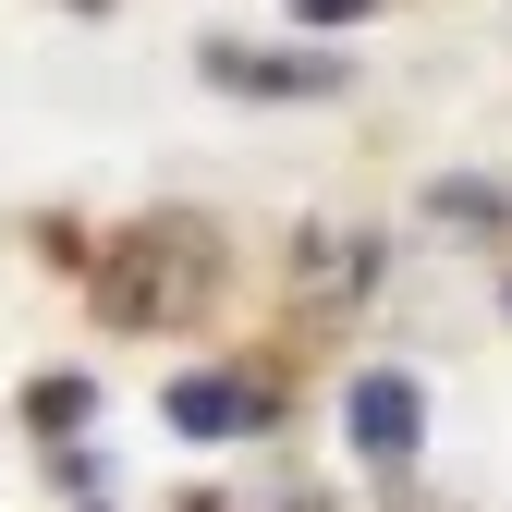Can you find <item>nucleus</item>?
Returning <instances> with one entry per match:
<instances>
[{
    "mask_svg": "<svg viewBox=\"0 0 512 512\" xmlns=\"http://www.w3.org/2000/svg\"><path fill=\"white\" fill-rule=\"evenodd\" d=\"M37 427L74 439V427H86V378H37Z\"/></svg>",
    "mask_w": 512,
    "mask_h": 512,
    "instance_id": "39448f33",
    "label": "nucleus"
},
{
    "mask_svg": "<svg viewBox=\"0 0 512 512\" xmlns=\"http://www.w3.org/2000/svg\"><path fill=\"white\" fill-rule=\"evenodd\" d=\"M293 13H305V25H354L366 0H293Z\"/></svg>",
    "mask_w": 512,
    "mask_h": 512,
    "instance_id": "423d86ee",
    "label": "nucleus"
},
{
    "mask_svg": "<svg viewBox=\"0 0 512 512\" xmlns=\"http://www.w3.org/2000/svg\"><path fill=\"white\" fill-rule=\"evenodd\" d=\"M98 305L122 317V330H183L196 305H220V232L196 208H147L98 256Z\"/></svg>",
    "mask_w": 512,
    "mask_h": 512,
    "instance_id": "f257e3e1",
    "label": "nucleus"
},
{
    "mask_svg": "<svg viewBox=\"0 0 512 512\" xmlns=\"http://www.w3.org/2000/svg\"><path fill=\"white\" fill-rule=\"evenodd\" d=\"M171 427H183V439H244V427H269V391L232 378V366H196V378L171 391Z\"/></svg>",
    "mask_w": 512,
    "mask_h": 512,
    "instance_id": "7ed1b4c3",
    "label": "nucleus"
},
{
    "mask_svg": "<svg viewBox=\"0 0 512 512\" xmlns=\"http://www.w3.org/2000/svg\"><path fill=\"white\" fill-rule=\"evenodd\" d=\"M196 61H208L220 86H244V98H317V86H330V61H293V49H232V37H208Z\"/></svg>",
    "mask_w": 512,
    "mask_h": 512,
    "instance_id": "20e7f679",
    "label": "nucleus"
},
{
    "mask_svg": "<svg viewBox=\"0 0 512 512\" xmlns=\"http://www.w3.org/2000/svg\"><path fill=\"white\" fill-rule=\"evenodd\" d=\"M342 427H354V452H366V464H403L415 439H427V391H415L403 366H378V378H354Z\"/></svg>",
    "mask_w": 512,
    "mask_h": 512,
    "instance_id": "f03ea898",
    "label": "nucleus"
}]
</instances>
